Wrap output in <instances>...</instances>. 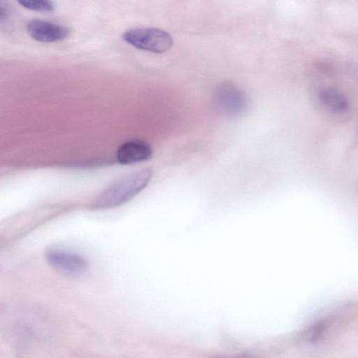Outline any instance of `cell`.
<instances>
[{
	"label": "cell",
	"mask_w": 358,
	"mask_h": 358,
	"mask_svg": "<svg viewBox=\"0 0 358 358\" xmlns=\"http://www.w3.org/2000/svg\"><path fill=\"white\" fill-rule=\"evenodd\" d=\"M314 96L320 109L331 117H344L350 113L351 106L348 96L336 87L320 86Z\"/></svg>",
	"instance_id": "cell-4"
},
{
	"label": "cell",
	"mask_w": 358,
	"mask_h": 358,
	"mask_svg": "<svg viewBox=\"0 0 358 358\" xmlns=\"http://www.w3.org/2000/svg\"><path fill=\"white\" fill-rule=\"evenodd\" d=\"M12 8L7 1H0V24L7 22L12 15Z\"/></svg>",
	"instance_id": "cell-9"
},
{
	"label": "cell",
	"mask_w": 358,
	"mask_h": 358,
	"mask_svg": "<svg viewBox=\"0 0 358 358\" xmlns=\"http://www.w3.org/2000/svg\"><path fill=\"white\" fill-rule=\"evenodd\" d=\"M213 97L216 108L227 117H238L246 111L248 106V96L244 90L230 81L219 84Z\"/></svg>",
	"instance_id": "cell-3"
},
{
	"label": "cell",
	"mask_w": 358,
	"mask_h": 358,
	"mask_svg": "<svg viewBox=\"0 0 358 358\" xmlns=\"http://www.w3.org/2000/svg\"><path fill=\"white\" fill-rule=\"evenodd\" d=\"M27 31L31 38L41 43L63 41L70 33L66 26L40 19L30 20L27 23Z\"/></svg>",
	"instance_id": "cell-6"
},
{
	"label": "cell",
	"mask_w": 358,
	"mask_h": 358,
	"mask_svg": "<svg viewBox=\"0 0 358 358\" xmlns=\"http://www.w3.org/2000/svg\"><path fill=\"white\" fill-rule=\"evenodd\" d=\"M152 148L141 140H130L123 143L117 150L116 159L121 164H132L149 159Z\"/></svg>",
	"instance_id": "cell-7"
},
{
	"label": "cell",
	"mask_w": 358,
	"mask_h": 358,
	"mask_svg": "<svg viewBox=\"0 0 358 358\" xmlns=\"http://www.w3.org/2000/svg\"><path fill=\"white\" fill-rule=\"evenodd\" d=\"M46 259L52 266L69 275H81L89 266L87 260L83 255L62 250H48Z\"/></svg>",
	"instance_id": "cell-5"
},
{
	"label": "cell",
	"mask_w": 358,
	"mask_h": 358,
	"mask_svg": "<svg viewBox=\"0 0 358 358\" xmlns=\"http://www.w3.org/2000/svg\"><path fill=\"white\" fill-rule=\"evenodd\" d=\"M150 169H143L127 173L103 189L90 203L93 210H105L121 206L136 196L150 182Z\"/></svg>",
	"instance_id": "cell-1"
},
{
	"label": "cell",
	"mask_w": 358,
	"mask_h": 358,
	"mask_svg": "<svg viewBox=\"0 0 358 358\" xmlns=\"http://www.w3.org/2000/svg\"><path fill=\"white\" fill-rule=\"evenodd\" d=\"M123 39L131 45L145 51L162 53L173 44L171 36L156 28H138L126 31Z\"/></svg>",
	"instance_id": "cell-2"
},
{
	"label": "cell",
	"mask_w": 358,
	"mask_h": 358,
	"mask_svg": "<svg viewBox=\"0 0 358 358\" xmlns=\"http://www.w3.org/2000/svg\"><path fill=\"white\" fill-rule=\"evenodd\" d=\"M18 3L24 8L41 12H51L55 9L52 1L46 0H26L20 1Z\"/></svg>",
	"instance_id": "cell-8"
}]
</instances>
